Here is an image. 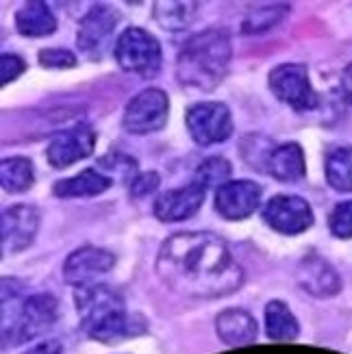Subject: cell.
<instances>
[{
  "mask_svg": "<svg viewBox=\"0 0 352 354\" xmlns=\"http://www.w3.org/2000/svg\"><path fill=\"white\" fill-rule=\"evenodd\" d=\"M155 270L170 291L196 300L231 296L246 279L228 243L207 230L167 237L159 248Z\"/></svg>",
  "mask_w": 352,
  "mask_h": 354,
  "instance_id": "1",
  "label": "cell"
},
{
  "mask_svg": "<svg viewBox=\"0 0 352 354\" xmlns=\"http://www.w3.org/2000/svg\"><path fill=\"white\" fill-rule=\"evenodd\" d=\"M59 319L53 294H26L20 281H0V344L5 350L48 333Z\"/></svg>",
  "mask_w": 352,
  "mask_h": 354,
  "instance_id": "2",
  "label": "cell"
},
{
  "mask_svg": "<svg viewBox=\"0 0 352 354\" xmlns=\"http://www.w3.org/2000/svg\"><path fill=\"white\" fill-rule=\"evenodd\" d=\"M231 59V35L224 28L201 30L180 46L176 59V79L183 87L211 91L226 79Z\"/></svg>",
  "mask_w": 352,
  "mask_h": 354,
  "instance_id": "3",
  "label": "cell"
},
{
  "mask_svg": "<svg viewBox=\"0 0 352 354\" xmlns=\"http://www.w3.org/2000/svg\"><path fill=\"white\" fill-rule=\"evenodd\" d=\"M76 311L85 337L102 344H115L140 333V322L129 311L118 291L104 285L76 289Z\"/></svg>",
  "mask_w": 352,
  "mask_h": 354,
  "instance_id": "4",
  "label": "cell"
},
{
  "mask_svg": "<svg viewBox=\"0 0 352 354\" xmlns=\"http://www.w3.org/2000/svg\"><path fill=\"white\" fill-rule=\"evenodd\" d=\"M113 55L122 70L142 76V79L157 76L163 66L161 44L140 26H129L127 30H122V35L115 39Z\"/></svg>",
  "mask_w": 352,
  "mask_h": 354,
  "instance_id": "5",
  "label": "cell"
},
{
  "mask_svg": "<svg viewBox=\"0 0 352 354\" xmlns=\"http://www.w3.org/2000/svg\"><path fill=\"white\" fill-rule=\"evenodd\" d=\"M270 89L281 102L294 111H313L319 106V96L309 81V72L300 64H283L270 72Z\"/></svg>",
  "mask_w": 352,
  "mask_h": 354,
  "instance_id": "6",
  "label": "cell"
},
{
  "mask_svg": "<svg viewBox=\"0 0 352 354\" xmlns=\"http://www.w3.org/2000/svg\"><path fill=\"white\" fill-rule=\"evenodd\" d=\"M170 113V100L159 87H148L133 96L122 115V129L131 135L157 133L165 127Z\"/></svg>",
  "mask_w": 352,
  "mask_h": 354,
  "instance_id": "7",
  "label": "cell"
},
{
  "mask_svg": "<svg viewBox=\"0 0 352 354\" xmlns=\"http://www.w3.org/2000/svg\"><path fill=\"white\" fill-rule=\"evenodd\" d=\"M185 124L198 146L222 144L233 135V115L224 102H198L189 106Z\"/></svg>",
  "mask_w": 352,
  "mask_h": 354,
  "instance_id": "8",
  "label": "cell"
},
{
  "mask_svg": "<svg viewBox=\"0 0 352 354\" xmlns=\"http://www.w3.org/2000/svg\"><path fill=\"white\" fill-rule=\"evenodd\" d=\"M261 215L266 224L281 235H302L315 222L311 205L300 196H274L266 203Z\"/></svg>",
  "mask_w": 352,
  "mask_h": 354,
  "instance_id": "9",
  "label": "cell"
},
{
  "mask_svg": "<svg viewBox=\"0 0 352 354\" xmlns=\"http://www.w3.org/2000/svg\"><path fill=\"white\" fill-rule=\"evenodd\" d=\"M115 266V257L96 245H83L74 250L64 266V279L74 289H85L91 285H100V279H104Z\"/></svg>",
  "mask_w": 352,
  "mask_h": 354,
  "instance_id": "10",
  "label": "cell"
},
{
  "mask_svg": "<svg viewBox=\"0 0 352 354\" xmlns=\"http://www.w3.org/2000/svg\"><path fill=\"white\" fill-rule=\"evenodd\" d=\"M118 20L120 13L113 7L109 5L91 7L81 20L79 30H76V46H79V50L91 59H100L115 33Z\"/></svg>",
  "mask_w": 352,
  "mask_h": 354,
  "instance_id": "11",
  "label": "cell"
},
{
  "mask_svg": "<svg viewBox=\"0 0 352 354\" xmlns=\"http://www.w3.org/2000/svg\"><path fill=\"white\" fill-rule=\"evenodd\" d=\"M41 215L39 209L30 205H13L3 211L0 218V233H3V252H20L26 250L35 241L39 230Z\"/></svg>",
  "mask_w": 352,
  "mask_h": 354,
  "instance_id": "12",
  "label": "cell"
},
{
  "mask_svg": "<svg viewBox=\"0 0 352 354\" xmlns=\"http://www.w3.org/2000/svg\"><path fill=\"white\" fill-rule=\"evenodd\" d=\"M263 189L254 180H231L216 192V211L224 220H246L261 205Z\"/></svg>",
  "mask_w": 352,
  "mask_h": 354,
  "instance_id": "13",
  "label": "cell"
},
{
  "mask_svg": "<svg viewBox=\"0 0 352 354\" xmlns=\"http://www.w3.org/2000/svg\"><path fill=\"white\" fill-rule=\"evenodd\" d=\"M94 148H96V135L87 127H74L53 137L48 150H46V157H48V163L55 170H64V167H70L87 159L94 152Z\"/></svg>",
  "mask_w": 352,
  "mask_h": 354,
  "instance_id": "14",
  "label": "cell"
},
{
  "mask_svg": "<svg viewBox=\"0 0 352 354\" xmlns=\"http://www.w3.org/2000/svg\"><path fill=\"white\" fill-rule=\"evenodd\" d=\"M298 285L315 298H333L340 294L342 279L335 268L319 254H307L296 270Z\"/></svg>",
  "mask_w": 352,
  "mask_h": 354,
  "instance_id": "15",
  "label": "cell"
},
{
  "mask_svg": "<svg viewBox=\"0 0 352 354\" xmlns=\"http://www.w3.org/2000/svg\"><path fill=\"white\" fill-rule=\"evenodd\" d=\"M205 203V189L198 187L196 183H189L185 187L167 189L155 200V218L161 222H185Z\"/></svg>",
  "mask_w": 352,
  "mask_h": 354,
  "instance_id": "16",
  "label": "cell"
},
{
  "mask_svg": "<svg viewBox=\"0 0 352 354\" xmlns=\"http://www.w3.org/2000/svg\"><path fill=\"white\" fill-rule=\"evenodd\" d=\"M216 333L222 339V344L241 348V346H250L257 339L259 324L248 311L226 309L216 317Z\"/></svg>",
  "mask_w": 352,
  "mask_h": 354,
  "instance_id": "17",
  "label": "cell"
},
{
  "mask_svg": "<svg viewBox=\"0 0 352 354\" xmlns=\"http://www.w3.org/2000/svg\"><path fill=\"white\" fill-rule=\"evenodd\" d=\"M268 174L281 183H300L307 174V161L300 144L287 142L274 148L268 161Z\"/></svg>",
  "mask_w": 352,
  "mask_h": 354,
  "instance_id": "18",
  "label": "cell"
},
{
  "mask_svg": "<svg viewBox=\"0 0 352 354\" xmlns=\"http://www.w3.org/2000/svg\"><path fill=\"white\" fill-rule=\"evenodd\" d=\"M113 185L111 176L98 170H83L72 178L57 180L53 194L57 198H94L104 194Z\"/></svg>",
  "mask_w": 352,
  "mask_h": 354,
  "instance_id": "19",
  "label": "cell"
},
{
  "mask_svg": "<svg viewBox=\"0 0 352 354\" xmlns=\"http://www.w3.org/2000/svg\"><path fill=\"white\" fill-rule=\"evenodd\" d=\"M15 28L24 37H46L57 30V18L46 3H24L15 11Z\"/></svg>",
  "mask_w": 352,
  "mask_h": 354,
  "instance_id": "20",
  "label": "cell"
},
{
  "mask_svg": "<svg viewBox=\"0 0 352 354\" xmlns=\"http://www.w3.org/2000/svg\"><path fill=\"white\" fill-rule=\"evenodd\" d=\"M266 335L272 342H292L300 335V324L292 309L281 302V300H272L266 304Z\"/></svg>",
  "mask_w": 352,
  "mask_h": 354,
  "instance_id": "21",
  "label": "cell"
},
{
  "mask_svg": "<svg viewBox=\"0 0 352 354\" xmlns=\"http://www.w3.org/2000/svg\"><path fill=\"white\" fill-rule=\"evenodd\" d=\"M35 183V165L26 157H7L0 163V185L9 194L28 192Z\"/></svg>",
  "mask_w": 352,
  "mask_h": 354,
  "instance_id": "22",
  "label": "cell"
},
{
  "mask_svg": "<svg viewBox=\"0 0 352 354\" xmlns=\"http://www.w3.org/2000/svg\"><path fill=\"white\" fill-rule=\"evenodd\" d=\"M324 170L326 180L335 192H352V146L331 150Z\"/></svg>",
  "mask_w": 352,
  "mask_h": 354,
  "instance_id": "23",
  "label": "cell"
},
{
  "mask_svg": "<svg viewBox=\"0 0 352 354\" xmlns=\"http://www.w3.org/2000/svg\"><path fill=\"white\" fill-rule=\"evenodd\" d=\"M152 13H155V20L165 30H185L196 20L198 5L196 3H157Z\"/></svg>",
  "mask_w": 352,
  "mask_h": 354,
  "instance_id": "24",
  "label": "cell"
},
{
  "mask_svg": "<svg viewBox=\"0 0 352 354\" xmlns=\"http://www.w3.org/2000/svg\"><path fill=\"white\" fill-rule=\"evenodd\" d=\"M231 172H233V167L224 157H209L196 167L194 183L198 187H203L205 192L207 189L218 192L226 183H231Z\"/></svg>",
  "mask_w": 352,
  "mask_h": 354,
  "instance_id": "25",
  "label": "cell"
},
{
  "mask_svg": "<svg viewBox=\"0 0 352 354\" xmlns=\"http://www.w3.org/2000/svg\"><path fill=\"white\" fill-rule=\"evenodd\" d=\"M287 7L285 5H266V7H257L252 9L246 20L241 24V30L248 35H259V33H266L268 28L281 24V20L285 18Z\"/></svg>",
  "mask_w": 352,
  "mask_h": 354,
  "instance_id": "26",
  "label": "cell"
},
{
  "mask_svg": "<svg viewBox=\"0 0 352 354\" xmlns=\"http://www.w3.org/2000/svg\"><path fill=\"white\" fill-rule=\"evenodd\" d=\"M277 144H272V140L263 135H248L241 142V155L246 159L257 172H268V161L272 157Z\"/></svg>",
  "mask_w": 352,
  "mask_h": 354,
  "instance_id": "27",
  "label": "cell"
},
{
  "mask_svg": "<svg viewBox=\"0 0 352 354\" xmlns=\"http://www.w3.org/2000/svg\"><path fill=\"white\" fill-rule=\"evenodd\" d=\"M328 228L337 239L352 237V200H344L328 215Z\"/></svg>",
  "mask_w": 352,
  "mask_h": 354,
  "instance_id": "28",
  "label": "cell"
},
{
  "mask_svg": "<svg viewBox=\"0 0 352 354\" xmlns=\"http://www.w3.org/2000/svg\"><path fill=\"white\" fill-rule=\"evenodd\" d=\"M39 66L46 70H70L76 66V55L66 48H44L39 53Z\"/></svg>",
  "mask_w": 352,
  "mask_h": 354,
  "instance_id": "29",
  "label": "cell"
},
{
  "mask_svg": "<svg viewBox=\"0 0 352 354\" xmlns=\"http://www.w3.org/2000/svg\"><path fill=\"white\" fill-rule=\"evenodd\" d=\"M24 72H26V61L20 55L5 53L0 57V85L3 87H7L11 81H15Z\"/></svg>",
  "mask_w": 352,
  "mask_h": 354,
  "instance_id": "30",
  "label": "cell"
},
{
  "mask_svg": "<svg viewBox=\"0 0 352 354\" xmlns=\"http://www.w3.org/2000/svg\"><path fill=\"white\" fill-rule=\"evenodd\" d=\"M159 174L155 172H146V174H137L135 180H131V194L133 198H146L148 194H155L159 189Z\"/></svg>",
  "mask_w": 352,
  "mask_h": 354,
  "instance_id": "31",
  "label": "cell"
},
{
  "mask_svg": "<svg viewBox=\"0 0 352 354\" xmlns=\"http://www.w3.org/2000/svg\"><path fill=\"white\" fill-rule=\"evenodd\" d=\"M61 344L57 342V339H46V342H41V344H37L35 348H30V350H26L24 354H61Z\"/></svg>",
  "mask_w": 352,
  "mask_h": 354,
  "instance_id": "32",
  "label": "cell"
},
{
  "mask_svg": "<svg viewBox=\"0 0 352 354\" xmlns=\"http://www.w3.org/2000/svg\"><path fill=\"white\" fill-rule=\"evenodd\" d=\"M342 87H344V91H346L348 100L352 102V64L344 70V76H342Z\"/></svg>",
  "mask_w": 352,
  "mask_h": 354,
  "instance_id": "33",
  "label": "cell"
}]
</instances>
